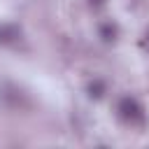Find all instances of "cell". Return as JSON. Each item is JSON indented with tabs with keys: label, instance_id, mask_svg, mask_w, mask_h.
<instances>
[{
	"label": "cell",
	"instance_id": "obj_5",
	"mask_svg": "<svg viewBox=\"0 0 149 149\" xmlns=\"http://www.w3.org/2000/svg\"><path fill=\"white\" fill-rule=\"evenodd\" d=\"M91 5H95V7H100V5H105V0H88Z\"/></svg>",
	"mask_w": 149,
	"mask_h": 149
},
{
	"label": "cell",
	"instance_id": "obj_3",
	"mask_svg": "<svg viewBox=\"0 0 149 149\" xmlns=\"http://www.w3.org/2000/svg\"><path fill=\"white\" fill-rule=\"evenodd\" d=\"M98 33H100V37H102L105 42H114L116 35H119V28H116V23H112V21H102V23L98 26Z\"/></svg>",
	"mask_w": 149,
	"mask_h": 149
},
{
	"label": "cell",
	"instance_id": "obj_1",
	"mask_svg": "<svg viewBox=\"0 0 149 149\" xmlns=\"http://www.w3.org/2000/svg\"><path fill=\"white\" fill-rule=\"evenodd\" d=\"M116 112L121 116V121H126L128 126H144L147 116H144V107L133 98V95H123L116 105Z\"/></svg>",
	"mask_w": 149,
	"mask_h": 149
},
{
	"label": "cell",
	"instance_id": "obj_2",
	"mask_svg": "<svg viewBox=\"0 0 149 149\" xmlns=\"http://www.w3.org/2000/svg\"><path fill=\"white\" fill-rule=\"evenodd\" d=\"M19 37H21V30H19L16 26H12V23L0 26V42H2V44H12V42H16Z\"/></svg>",
	"mask_w": 149,
	"mask_h": 149
},
{
	"label": "cell",
	"instance_id": "obj_4",
	"mask_svg": "<svg viewBox=\"0 0 149 149\" xmlns=\"http://www.w3.org/2000/svg\"><path fill=\"white\" fill-rule=\"evenodd\" d=\"M105 88H107V86H105L102 79H93V81H88V95L95 98V100L105 95Z\"/></svg>",
	"mask_w": 149,
	"mask_h": 149
}]
</instances>
